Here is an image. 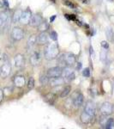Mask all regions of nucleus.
I'll list each match as a JSON object with an SVG mask.
<instances>
[{"mask_svg":"<svg viewBox=\"0 0 114 129\" xmlns=\"http://www.w3.org/2000/svg\"><path fill=\"white\" fill-rule=\"evenodd\" d=\"M82 75L85 77V78H88V77L90 76V71L88 68H86V69L83 70V72H82Z\"/></svg>","mask_w":114,"mask_h":129,"instance_id":"c756f323","label":"nucleus"},{"mask_svg":"<svg viewBox=\"0 0 114 129\" xmlns=\"http://www.w3.org/2000/svg\"><path fill=\"white\" fill-rule=\"evenodd\" d=\"M84 111L86 112L87 114H89L90 116H94V114H95V108H94V103H91V102H88V103H87L86 106H85Z\"/></svg>","mask_w":114,"mask_h":129,"instance_id":"9d476101","label":"nucleus"},{"mask_svg":"<svg viewBox=\"0 0 114 129\" xmlns=\"http://www.w3.org/2000/svg\"><path fill=\"white\" fill-rule=\"evenodd\" d=\"M4 5H5L6 7H9V3H8L7 0H4Z\"/></svg>","mask_w":114,"mask_h":129,"instance_id":"c9c22d12","label":"nucleus"},{"mask_svg":"<svg viewBox=\"0 0 114 129\" xmlns=\"http://www.w3.org/2000/svg\"><path fill=\"white\" fill-rule=\"evenodd\" d=\"M50 36H51V39L52 41H56L58 40V34H57V32H56V31H51Z\"/></svg>","mask_w":114,"mask_h":129,"instance_id":"c85d7f7f","label":"nucleus"},{"mask_svg":"<svg viewBox=\"0 0 114 129\" xmlns=\"http://www.w3.org/2000/svg\"><path fill=\"white\" fill-rule=\"evenodd\" d=\"M65 5H67V6H69V7H70V8H72V9L74 8V5L71 3V2H70V1H65Z\"/></svg>","mask_w":114,"mask_h":129,"instance_id":"473e14b6","label":"nucleus"},{"mask_svg":"<svg viewBox=\"0 0 114 129\" xmlns=\"http://www.w3.org/2000/svg\"><path fill=\"white\" fill-rule=\"evenodd\" d=\"M49 77L47 76H45V75H43V76H41L40 77V83H41V84L42 85H46V84H49Z\"/></svg>","mask_w":114,"mask_h":129,"instance_id":"a878e982","label":"nucleus"},{"mask_svg":"<svg viewBox=\"0 0 114 129\" xmlns=\"http://www.w3.org/2000/svg\"><path fill=\"white\" fill-rule=\"evenodd\" d=\"M23 31H22V28H14L11 31V37L14 41H21L22 38H23Z\"/></svg>","mask_w":114,"mask_h":129,"instance_id":"20e7f679","label":"nucleus"},{"mask_svg":"<svg viewBox=\"0 0 114 129\" xmlns=\"http://www.w3.org/2000/svg\"><path fill=\"white\" fill-rule=\"evenodd\" d=\"M22 11L21 10H16L13 14V17H12V20H13L14 23H16V22H20L21 19V16H22Z\"/></svg>","mask_w":114,"mask_h":129,"instance_id":"6ab92c4d","label":"nucleus"},{"mask_svg":"<svg viewBox=\"0 0 114 129\" xmlns=\"http://www.w3.org/2000/svg\"><path fill=\"white\" fill-rule=\"evenodd\" d=\"M40 60V53H39V52H37V51H34V53H33V54L31 55V57H30L31 64H32L33 66H36V64H39Z\"/></svg>","mask_w":114,"mask_h":129,"instance_id":"ddd939ff","label":"nucleus"},{"mask_svg":"<svg viewBox=\"0 0 114 129\" xmlns=\"http://www.w3.org/2000/svg\"><path fill=\"white\" fill-rule=\"evenodd\" d=\"M83 101H84V97H83V95H82V94H81V93H78V94H76V96L73 97V103H74V105L77 108L81 107V106L82 105Z\"/></svg>","mask_w":114,"mask_h":129,"instance_id":"9b49d317","label":"nucleus"},{"mask_svg":"<svg viewBox=\"0 0 114 129\" xmlns=\"http://www.w3.org/2000/svg\"><path fill=\"white\" fill-rule=\"evenodd\" d=\"M37 43L40 45H45L48 43V35L45 32H41L37 36Z\"/></svg>","mask_w":114,"mask_h":129,"instance_id":"6e6552de","label":"nucleus"},{"mask_svg":"<svg viewBox=\"0 0 114 129\" xmlns=\"http://www.w3.org/2000/svg\"><path fill=\"white\" fill-rule=\"evenodd\" d=\"M112 105L110 103H104L100 107V111L102 114L104 115H110L111 113H112Z\"/></svg>","mask_w":114,"mask_h":129,"instance_id":"39448f33","label":"nucleus"},{"mask_svg":"<svg viewBox=\"0 0 114 129\" xmlns=\"http://www.w3.org/2000/svg\"><path fill=\"white\" fill-rule=\"evenodd\" d=\"M106 59H107V53H106V50L104 49L100 52V54H99V59H100L102 62H105V60H106Z\"/></svg>","mask_w":114,"mask_h":129,"instance_id":"bb28decb","label":"nucleus"},{"mask_svg":"<svg viewBox=\"0 0 114 129\" xmlns=\"http://www.w3.org/2000/svg\"><path fill=\"white\" fill-rule=\"evenodd\" d=\"M45 57L46 59L51 60L53 59H56L58 57V55L59 54V47L56 43H51L48 44L45 48Z\"/></svg>","mask_w":114,"mask_h":129,"instance_id":"f257e3e1","label":"nucleus"},{"mask_svg":"<svg viewBox=\"0 0 114 129\" xmlns=\"http://www.w3.org/2000/svg\"><path fill=\"white\" fill-rule=\"evenodd\" d=\"M31 16H32V14H31L30 10H27L23 11L22 13V16H21V19H20V22H22V23H28V22H29V20L31 18Z\"/></svg>","mask_w":114,"mask_h":129,"instance_id":"1a4fd4ad","label":"nucleus"},{"mask_svg":"<svg viewBox=\"0 0 114 129\" xmlns=\"http://www.w3.org/2000/svg\"><path fill=\"white\" fill-rule=\"evenodd\" d=\"M4 23H5V21H4L3 19H2L1 17H0V27H1V26H3Z\"/></svg>","mask_w":114,"mask_h":129,"instance_id":"f704fd0d","label":"nucleus"},{"mask_svg":"<svg viewBox=\"0 0 114 129\" xmlns=\"http://www.w3.org/2000/svg\"><path fill=\"white\" fill-rule=\"evenodd\" d=\"M65 83V79L64 78L60 77H57V78H51V80H49V84H51V86H59V85L63 84Z\"/></svg>","mask_w":114,"mask_h":129,"instance_id":"f8f14e48","label":"nucleus"},{"mask_svg":"<svg viewBox=\"0 0 114 129\" xmlns=\"http://www.w3.org/2000/svg\"><path fill=\"white\" fill-rule=\"evenodd\" d=\"M42 21H43L42 16L40 15H39V14H35V15L31 16V18L28 23L32 27H38L39 24H40Z\"/></svg>","mask_w":114,"mask_h":129,"instance_id":"423d86ee","label":"nucleus"},{"mask_svg":"<svg viewBox=\"0 0 114 129\" xmlns=\"http://www.w3.org/2000/svg\"><path fill=\"white\" fill-rule=\"evenodd\" d=\"M36 42H37V36L36 35H30V37L28 40V45L29 46V47H32V46H34Z\"/></svg>","mask_w":114,"mask_h":129,"instance_id":"412c9836","label":"nucleus"},{"mask_svg":"<svg viewBox=\"0 0 114 129\" xmlns=\"http://www.w3.org/2000/svg\"><path fill=\"white\" fill-rule=\"evenodd\" d=\"M100 45H101V47H102L104 49H108V48H109V44H108V42H107V41H101Z\"/></svg>","mask_w":114,"mask_h":129,"instance_id":"7c9ffc66","label":"nucleus"},{"mask_svg":"<svg viewBox=\"0 0 114 129\" xmlns=\"http://www.w3.org/2000/svg\"><path fill=\"white\" fill-rule=\"evenodd\" d=\"M65 63L67 66H71L76 63V56L71 53H65Z\"/></svg>","mask_w":114,"mask_h":129,"instance_id":"0eeeda50","label":"nucleus"},{"mask_svg":"<svg viewBox=\"0 0 114 129\" xmlns=\"http://www.w3.org/2000/svg\"><path fill=\"white\" fill-rule=\"evenodd\" d=\"M45 101L48 104L53 105L56 101V96L53 93H48L47 95H45Z\"/></svg>","mask_w":114,"mask_h":129,"instance_id":"2eb2a0df","label":"nucleus"},{"mask_svg":"<svg viewBox=\"0 0 114 129\" xmlns=\"http://www.w3.org/2000/svg\"><path fill=\"white\" fill-rule=\"evenodd\" d=\"M91 117L92 116H90L88 114H87L86 112H83L82 114H81V120H82L83 123L85 124H87V123H88V122L90 121V120H91Z\"/></svg>","mask_w":114,"mask_h":129,"instance_id":"aec40b11","label":"nucleus"},{"mask_svg":"<svg viewBox=\"0 0 114 129\" xmlns=\"http://www.w3.org/2000/svg\"><path fill=\"white\" fill-rule=\"evenodd\" d=\"M82 64L81 63V62H79V63H77V66H76V70H81L82 69Z\"/></svg>","mask_w":114,"mask_h":129,"instance_id":"72a5a7b5","label":"nucleus"},{"mask_svg":"<svg viewBox=\"0 0 114 129\" xmlns=\"http://www.w3.org/2000/svg\"><path fill=\"white\" fill-rule=\"evenodd\" d=\"M62 72H63V68L60 67V66H55V67L50 68L47 71L46 75L49 77V78H57V77L62 76Z\"/></svg>","mask_w":114,"mask_h":129,"instance_id":"f03ea898","label":"nucleus"},{"mask_svg":"<svg viewBox=\"0 0 114 129\" xmlns=\"http://www.w3.org/2000/svg\"><path fill=\"white\" fill-rule=\"evenodd\" d=\"M28 89H32L34 87V78H33V77H30L29 79H28Z\"/></svg>","mask_w":114,"mask_h":129,"instance_id":"cd10ccee","label":"nucleus"},{"mask_svg":"<svg viewBox=\"0 0 114 129\" xmlns=\"http://www.w3.org/2000/svg\"><path fill=\"white\" fill-rule=\"evenodd\" d=\"M55 18H56V16H51V17L50 18V22H52L53 21H54V19H55Z\"/></svg>","mask_w":114,"mask_h":129,"instance_id":"e433bc0d","label":"nucleus"},{"mask_svg":"<svg viewBox=\"0 0 114 129\" xmlns=\"http://www.w3.org/2000/svg\"><path fill=\"white\" fill-rule=\"evenodd\" d=\"M14 83H15V84L16 85V86L22 87L25 84V79H24L23 77L17 76V77H16L15 79H14Z\"/></svg>","mask_w":114,"mask_h":129,"instance_id":"f3484780","label":"nucleus"},{"mask_svg":"<svg viewBox=\"0 0 114 129\" xmlns=\"http://www.w3.org/2000/svg\"><path fill=\"white\" fill-rule=\"evenodd\" d=\"M66 80L67 81H69V82H70V81H72V80H74L75 79V73L74 72H71V73H70L69 76L67 77V78H65Z\"/></svg>","mask_w":114,"mask_h":129,"instance_id":"2f4dec72","label":"nucleus"},{"mask_svg":"<svg viewBox=\"0 0 114 129\" xmlns=\"http://www.w3.org/2000/svg\"><path fill=\"white\" fill-rule=\"evenodd\" d=\"M49 28V23L46 21H42L38 26V29L40 32H45Z\"/></svg>","mask_w":114,"mask_h":129,"instance_id":"a211bd4d","label":"nucleus"},{"mask_svg":"<svg viewBox=\"0 0 114 129\" xmlns=\"http://www.w3.org/2000/svg\"><path fill=\"white\" fill-rule=\"evenodd\" d=\"M3 6H4V4L2 3V2H0V9H1V8L3 7Z\"/></svg>","mask_w":114,"mask_h":129,"instance_id":"4c0bfd02","label":"nucleus"},{"mask_svg":"<svg viewBox=\"0 0 114 129\" xmlns=\"http://www.w3.org/2000/svg\"><path fill=\"white\" fill-rule=\"evenodd\" d=\"M105 35H106V38L109 41H112L113 38V31L111 28H107L105 30Z\"/></svg>","mask_w":114,"mask_h":129,"instance_id":"b1692460","label":"nucleus"},{"mask_svg":"<svg viewBox=\"0 0 114 129\" xmlns=\"http://www.w3.org/2000/svg\"><path fill=\"white\" fill-rule=\"evenodd\" d=\"M105 127L107 129H111L114 127V119L113 118H109L105 121Z\"/></svg>","mask_w":114,"mask_h":129,"instance_id":"5701e85b","label":"nucleus"},{"mask_svg":"<svg viewBox=\"0 0 114 129\" xmlns=\"http://www.w3.org/2000/svg\"><path fill=\"white\" fill-rule=\"evenodd\" d=\"M71 72H72V70L70 69L69 66H65V67H64L63 72H62V76L65 78H66Z\"/></svg>","mask_w":114,"mask_h":129,"instance_id":"4be33fe9","label":"nucleus"},{"mask_svg":"<svg viewBox=\"0 0 114 129\" xmlns=\"http://www.w3.org/2000/svg\"><path fill=\"white\" fill-rule=\"evenodd\" d=\"M70 89H71V88H70V86H66L65 88L63 90H62L60 96H61V97H65V96H67V95L70 94Z\"/></svg>","mask_w":114,"mask_h":129,"instance_id":"393cba45","label":"nucleus"},{"mask_svg":"<svg viewBox=\"0 0 114 129\" xmlns=\"http://www.w3.org/2000/svg\"><path fill=\"white\" fill-rule=\"evenodd\" d=\"M15 64L16 67L20 68L24 64V57L22 54H16L15 57Z\"/></svg>","mask_w":114,"mask_h":129,"instance_id":"4468645a","label":"nucleus"},{"mask_svg":"<svg viewBox=\"0 0 114 129\" xmlns=\"http://www.w3.org/2000/svg\"><path fill=\"white\" fill-rule=\"evenodd\" d=\"M65 53H61V54H59L58 55V64H59V66L60 67H65L66 66V63H65Z\"/></svg>","mask_w":114,"mask_h":129,"instance_id":"dca6fc26","label":"nucleus"},{"mask_svg":"<svg viewBox=\"0 0 114 129\" xmlns=\"http://www.w3.org/2000/svg\"><path fill=\"white\" fill-rule=\"evenodd\" d=\"M112 41H114V33H113V38H112Z\"/></svg>","mask_w":114,"mask_h":129,"instance_id":"ea45409f","label":"nucleus"},{"mask_svg":"<svg viewBox=\"0 0 114 129\" xmlns=\"http://www.w3.org/2000/svg\"><path fill=\"white\" fill-rule=\"evenodd\" d=\"M10 71H11V66L10 64V61L9 60L4 61V64L2 66L1 71H0V76H1V78H7L10 73Z\"/></svg>","mask_w":114,"mask_h":129,"instance_id":"7ed1b4c3","label":"nucleus"},{"mask_svg":"<svg viewBox=\"0 0 114 129\" xmlns=\"http://www.w3.org/2000/svg\"><path fill=\"white\" fill-rule=\"evenodd\" d=\"M81 1H82V3H87V2H86V1H87V0H81Z\"/></svg>","mask_w":114,"mask_h":129,"instance_id":"58836bf2","label":"nucleus"},{"mask_svg":"<svg viewBox=\"0 0 114 129\" xmlns=\"http://www.w3.org/2000/svg\"><path fill=\"white\" fill-rule=\"evenodd\" d=\"M0 71H1V67H0Z\"/></svg>","mask_w":114,"mask_h":129,"instance_id":"a19ab883","label":"nucleus"}]
</instances>
